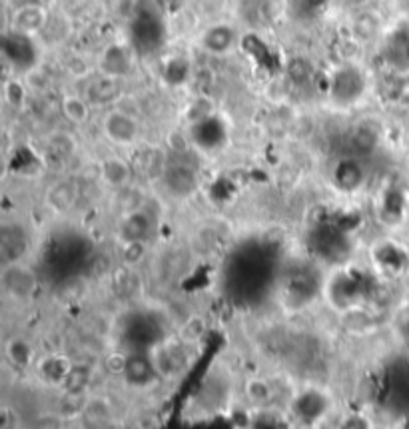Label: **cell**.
<instances>
[{
  "instance_id": "cell-1",
  "label": "cell",
  "mask_w": 409,
  "mask_h": 429,
  "mask_svg": "<svg viewBox=\"0 0 409 429\" xmlns=\"http://www.w3.org/2000/svg\"><path fill=\"white\" fill-rule=\"evenodd\" d=\"M366 90H368V78L354 64L339 66L338 70L334 72L331 80H329L331 100L341 104V106L358 102L359 98L366 94Z\"/></svg>"
},
{
  "instance_id": "cell-11",
  "label": "cell",
  "mask_w": 409,
  "mask_h": 429,
  "mask_svg": "<svg viewBox=\"0 0 409 429\" xmlns=\"http://www.w3.org/2000/svg\"><path fill=\"white\" fill-rule=\"evenodd\" d=\"M248 396L252 398L254 403H266L272 398V388L264 379H256L248 386Z\"/></svg>"
},
{
  "instance_id": "cell-2",
  "label": "cell",
  "mask_w": 409,
  "mask_h": 429,
  "mask_svg": "<svg viewBox=\"0 0 409 429\" xmlns=\"http://www.w3.org/2000/svg\"><path fill=\"white\" fill-rule=\"evenodd\" d=\"M102 132L116 146H132L140 138V122L124 110H110L104 116Z\"/></svg>"
},
{
  "instance_id": "cell-3",
  "label": "cell",
  "mask_w": 409,
  "mask_h": 429,
  "mask_svg": "<svg viewBox=\"0 0 409 429\" xmlns=\"http://www.w3.org/2000/svg\"><path fill=\"white\" fill-rule=\"evenodd\" d=\"M366 168L358 158L344 156L331 168V182L344 194H356L366 184Z\"/></svg>"
},
{
  "instance_id": "cell-10",
  "label": "cell",
  "mask_w": 409,
  "mask_h": 429,
  "mask_svg": "<svg viewBox=\"0 0 409 429\" xmlns=\"http://www.w3.org/2000/svg\"><path fill=\"white\" fill-rule=\"evenodd\" d=\"M62 114L70 124L82 126L90 118V104L80 96H66L62 100Z\"/></svg>"
},
{
  "instance_id": "cell-4",
  "label": "cell",
  "mask_w": 409,
  "mask_h": 429,
  "mask_svg": "<svg viewBox=\"0 0 409 429\" xmlns=\"http://www.w3.org/2000/svg\"><path fill=\"white\" fill-rule=\"evenodd\" d=\"M160 18L158 14H152L150 11L138 12L136 21H134V42L146 48V52H152L154 46H158L162 42V26L156 21Z\"/></svg>"
},
{
  "instance_id": "cell-8",
  "label": "cell",
  "mask_w": 409,
  "mask_h": 429,
  "mask_svg": "<svg viewBox=\"0 0 409 429\" xmlns=\"http://www.w3.org/2000/svg\"><path fill=\"white\" fill-rule=\"evenodd\" d=\"M202 46L206 48V52H212V54H225L235 46V32L225 26V24H218L212 26L204 32L202 36Z\"/></svg>"
},
{
  "instance_id": "cell-5",
  "label": "cell",
  "mask_w": 409,
  "mask_h": 429,
  "mask_svg": "<svg viewBox=\"0 0 409 429\" xmlns=\"http://www.w3.org/2000/svg\"><path fill=\"white\" fill-rule=\"evenodd\" d=\"M164 180L176 196H188L196 188V172L184 162L168 164L164 168Z\"/></svg>"
},
{
  "instance_id": "cell-9",
  "label": "cell",
  "mask_w": 409,
  "mask_h": 429,
  "mask_svg": "<svg viewBox=\"0 0 409 429\" xmlns=\"http://www.w3.org/2000/svg\"><path fill=\"white\" fill-rule=\"evenodd\" d=\"M102 180L110 188H126L132 180V166L122 158H108L102 164Z\"/></svg>"
},
{
  "instance_id": "cell-7",
  "label": "cell",
  "mask_w": 409,
  "mask_h": 429,
  "mask_svg": "<svg viewBox=\"0 0 409 429\" xmlns=\"http://www.w3.org/2000/svg\"><path fill=\"white\" fill-rule=\"evenodd\" d=\"M120 232H122L126 244H130V242H142L144 244V240H148V235L152 232V218L146 214L142 208L132 210L124 218Z\"/></svg>"
},
{
  "instance_id": "cell-6",
  "label": "cell",
  "mask_w": 409,
  "mask_h": 429,
  "mask_svg": "<svg viewBox=\"0 0 409 429\" xmlns=\"http://www.w3.org/2000/svg\"><path fill=\"white\" fill-rule=\"evenodd\" d=\"M46 12L38 4H24L21 9H16L14 16H12V31L22 32V34H36L44 28L46 24Z\"/></svg>"
}]
</instances>
